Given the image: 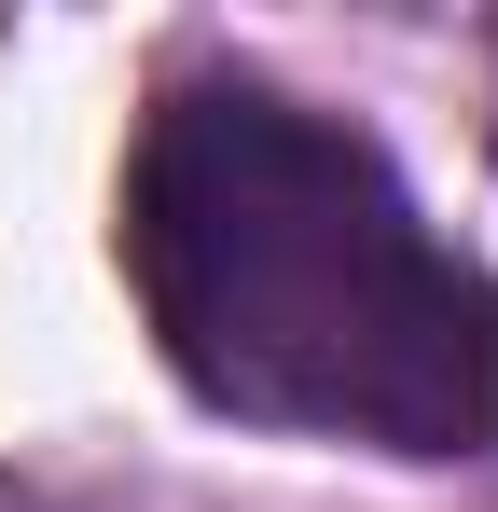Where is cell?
<instances>
[{
  "instance_id": "6da1fadb",
  "label": "cell",
  "mask_w": 498,
  "mask_h": 512,
  "mask_svg": "<svg viewBox=\"0 0 498 512\" xmlns=\"http://www.w3.org/2000/svg\"><path fill=\"white\" fill-rule=\"evenodd\" d=\"M125 277L194 402L388 457H498V277L402 167L263 84H180L125 167Z\"/></svg>"
}]
</instances>
